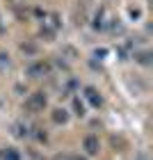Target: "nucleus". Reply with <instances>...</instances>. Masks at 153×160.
<instances>
[{
  "instance_id": "nucleus-1",
  "label": "nucleus",
  "mask_w": 153,
  "mask_h": 160,
  "mask_svg": "<svg viewBox=\"0 0 153 160\" xmlns=\"http://www.w3.org/2000/svg\"><path fill=\"white\" fill-rule=\"evenodd\" d=\"M46 103H48V98H46L43 92H32L30 96H27V101H25V108L30 112H41L43 108H46Z\"/></svg>"
},
{
  "instance_id": "nucleus-2",
  "label": "nucleus",
  "mask_w": 153,
  "mask_h": 160,
  "mask_svg": "<svg viewBox=\"0 0 153 160\" xmlns=\"http://www.w3.org/2000/svg\"><path fill=\"white\" fill-rule=\"evenodd\" d=\"M82 149H85V153H87V156H96L98 151H101V142H98V137H96V135H87L85 140H82Z\"/></svg>"
},
{
  "instance_id": "nucleus-3",
  "label": "nucleus",
  "mask_w": 153,
  "mask_h": 160,
  "mask_svg": "<svg viewBox=\"0 0 153 160\" xmlns=\"http://www.w3.org/2000/svg\"><path fill=\"white\" fill-rule=\"evenodd\" d=\"M85 96L89 98V103L94 105V108H98L101 103H103V98H101V94L94 89V87H85Z\"/></svg>"
},
{
  "instance_id": "nucleus-4",
  "label": "nucleus",
  "mask_w": 153,
  "mask_h": 160,
  "mask_svg": "<svg viewBox=\"0 0 153 160\" xmlns=\"http://www.w3.org/2000/svg\"><path fill=\"white\" fill-rule=\"evenodd\" d=\"M48 71V67L43 62H39V64H32L30 69H27V76H32V78H39V76H43Z\"/></svg>"
},
{
  "instance_id": "nucleus-5",
  "label": "nucleus",
  "mask_w": 153,
  "mask_h": 160,
  "mask_svg": "<svg viewBox=\"0 0 153 160\" xmlns=\"http://www.w3.org/2000/svg\"><path fill=\"white\" fill-rule=\"evenodd\" d=\"M53 121L55 123H67L69 121V112L64 110V108H57V110H53Z\"/></svg>"
},
{
  "instance_id": "nucleus-6",
  "label": "nucleus",
  "mask_w": 153,
  "mask_h": 160,
  "mask_svg": "<svg viewBox=\"0 0 153 160\" xmlns=\"http://www.w3.org/2000/svg\"><path fill=\"white\" fill-rule=\"evenodd\" d=\"M5 160H21V156H18L16 149H7L5 151Z\"/></svg>"
},
{
  "instance_id": "nucleus-7",
  "label": "nucleus",
  "mask_w": 153,
  "mask_h": 160,
  "mask_svg": "<svg viewBox=\"0 0 153 160\" xmlns=\"http://www.w3.org/2000/svg\"><path fill=\"white\" fill-rule=\"evenodd\" d=\"M73 105H76V110H78L76 114H80V117H82V114H85V108H82V103H80V101L76 98V101H73Z\"/></svg>"
},
{
  "instance_id": "nucleus-8",
  "label": "nucleus",
  "mask_w": 153,
  "mask_h": 160,
  "mask_svg": "<svg viewBox=\"0 0 153 160\" xmlns=\"http://www.w3.org/2000/svg\"><path fill=\"white\" fill-rule=\"evenodd\" d=\"M137 160H149V158L144 156V153H140V156H137Z\"/></svg>"
}]
</instances>
